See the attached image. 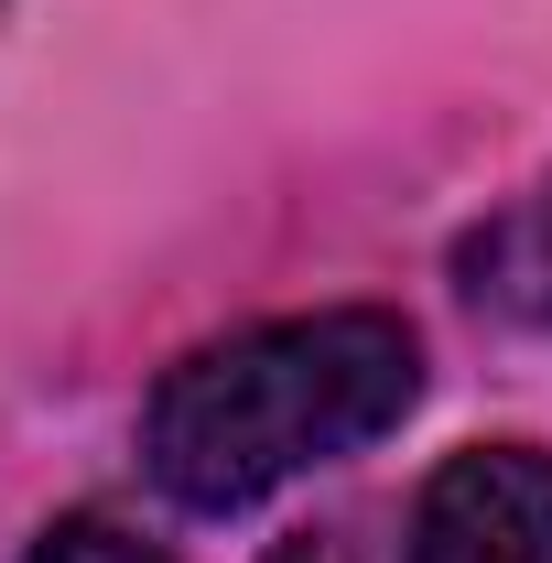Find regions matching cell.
I'll return each instance as SVG.
<instances>
[{
	"instance_id": "1",
	"label": "cell",
	"mask_w": 552,
	"mask_h": 563,
	"mask_svg": "<svg viewBox=\"0 0 552 563\" xmlns=\"http://www.w3.org/2000/svg\"><path fill=\"white\" fill-rule=\"evenodd\" d=\"M422 401V347L401 314L336 303V314H281L239 325L217 347L174 357L152 412H141V466L185 509H250L303 466H336L379 444Z\"/></svg>"
},
{
	"instance_id": "2",
	"label": "cell",
	"mask_w": 552,
	"mask_h": 563,
	"mask_svg": "<svg viewBox=\"0 0 552 563\" xmlns=\"http://www.w3.org/2000/svg\"><path fill=\"white\" fill-rule=\"evenodd\" d=\"M412 563H552V455L466 444L412 509Z\"/></svg>"
},
{
	"instance_id": "3",
	"label": "cell",
	"mask_w": 552,
	"mask_h": 563,
	"mask_svg": "<svg viewBox=\"0 0 552 563\" xmlns=\"http://www.w3.org/2000/svg\"><path fill=\"white\" fill-rule=\"evenodd\" d=\"M466 272H477L487 303H509V314H552V185H542V196H520V207L487 228L477 250H466Z\"/></svg>"
},
{
	"instance_id": "4",
	"label": "cell",
	"mask_w": 552,
	"mask_h": 563,
	"mask_svg": "<svg viewBox=\"0 0 552 563\" xmlns=\"http://www.w3.org/2000/svg\"><path fill=\"white\" fill-rule=\"evenodd\" d=\"M22 563H174V553H163V542H141L131 520H98V509H76V520H55V531H44Z\"/></svg>"
},
{
	"instance_id": "5",
	"label": "cell",
	"mask_w": 552,
	"mask_h": 563,
	"mask_svg": "<svg viewBox=\"0 0 552 563\" xmlns=\"http://www.w3.org/2000/svg\"><path fill=\"white\" fill-rule=\"evenodd\" d=\"M272 563H357V542L346 531H292V542H272Z\"/></svg>"
}]
</instances>
